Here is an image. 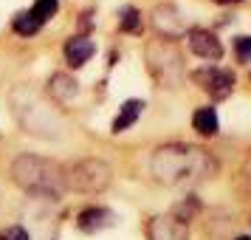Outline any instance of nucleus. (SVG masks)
Returning <instances> with one entry per match:
<instances>
[{
    "mask_svg": "<svg viewBox=\"0 0 251 240\" xmlns=\"http://www.w3.org/2000/svg\"><path fill=\"white\" fill-rule=\"evenodd\" d=\"M147 62L152 77L167 85V88H175L183 77V65H181V54L178 48L172 46V40H155L147 46Z\"/></svg>",
    "mask_w": 251,
    "mask_h": 240,
    "instance_id": "obj_3",
    "label": "nucleus"
},
{
    "mask_svg": "<svg viewBox=\"0 0 251 240\" xmlns=\"http://www.w3.org/2000/svg\"><path fill=\"white\" fill-rule=\"evenodd\" d=\"M217 3H240V0H217Z\"/></svg>",
    "mask_w": 251,
    "mask_h": 240,
    "instance_id": "obj_20",
    "label": "nucleus"
},
{
    "mask_svg": "<svg viewBox=\"0 0 251 240\" xmlns=\"http://www.w3.org/2000/svg\"><path fill=\"white\" fill-rule=\"evenodd\" d=\"M192 80L203 88L209 96L215 99H226L231 88H234V74L231 71H223V68H203V71H195Z\"/></svg>",
    "mask_w": 251,
    "mask_h": 240,
    "instance_id": "obj_5",
    "label": "nucleus"
},
{
    "mask_svg": "<svg viewBox=\"0 0 251 240\" xmlns=\"http://www.w3.org/2000/svg\"><path fill=\"white\" fill-rule=\"evenodd\" d=\"M57 9H59L57 0H37L34 9H31V14H34L40 23H46V20H51V17L57 14Z\"/></svg>",
    "mask_w": 251,
    "mask_h": 240,
    "instance_id": "obj_16",
    "label": "nucleus"
},
{
    "mask_svg": "<svg viewBox=\"0 0 251 240\" xmlns=\"http://www.w3.org/2000/svg\"><path fill=\"white\" fill-rule=\"evenodd\" d=\"M150 240H189V229L175 215H155L147 223Z\"/></svg>",
    "mask_w": 251,
    "mask_h": 240,
    "instance_id": "obj_6",
    "label": "nucleus"
},
{
    "mask_svg": "<svg viewBox=\"0 0 251 240\" xmlns=\"http://www.w3.org/2000/svg\"><path fill=\"white\" fill-rule=\"evenodd\" d=\"M192 125H195V130H198L201 136H215L217 130H220V125H217V113H215V107H201V110H195Z\"/></svg>",
    "mask_w": 251,
    "mask_h": 240,
    "instance_id": "obj_13",
    "label": "nucleus"
},
{
    "mask_svg": "<svg viewBox=\"0 0 251 240\" xmlns=\"http://www.w3.org/2000/svg\"><path fill=\"white\" fill-rule=\"evenodd\" d=\"M93 51H96V46H93L88 37H71L68 43H65V59H68V65H74V68H82L93 57Z\"/></svg>",
    "mask_w": 251,
    "mask_h": 240,
    "instance_id": "obj_10",
    "label": "nucleus"
},
{
    "mask_svg": "<svg viewBox=\"0 0 251 240\" xmlns=\"http://www.w3.org/2000/svg\"><path fill=\"white\" fill-rule=\"evenodd\" d=\"M152 26H155V31L164 40H178V37L186 34V26H183L181 14H178L175 6H158L152 12Z\"/></svg>",
    "mask_w": 251,
    "mask_h": 240,
    "instance_id": "obj_7",
    "label": "nucleus"
},
{
    "mask_svg": "<svg viewBox=\"0 0 251 240\" xmlns=\"http://www.w3.org/2000/svg\"><path fill=\"white\" fill-rule=\"evenodd\" d=\"M0 240H28V232L23 226H9V229H3Z\"/></svg>",
    "mask_w": 251,
    "mask_h": 240,
    "instance_id": "obj_18",
    "label": "nucleus"
},
{
    "mask_svg": "<svg viewBox=\"0 0 251 240\" xmlns=\"http://www.w3.org/2000/svg\"><path fill=\"white\" fill-rule=\"evenodd\" d=\"M12 178L14 184H20L23 189L37 195H51L59 198L65 189V175L54 161L40 159V156H17L12 164Z\"/></svg>",
    "mask_w": 251,
    "mask_h": 240,
    "instance_id": "obj_2",
    "label": "nucleus"
},
{
    "mask_svg": "<svg viewBox=\"0 0 251 240\" xmlns=\"http://www.w3.org/2000/svg\"><path fill=\"white\" fill-rule=\"evenodd\" d=\"M152 175L167 187H181L192 181H206L217 172L215 159L192 144H164L152 153Z\"/></svg>",
    "mask_w": 251,
    "mask_h": 240,
    "instance_id": "obj_1",
    "label": "nucleus"
},
{
    "mask_svg": "<svg viewBox=\"0 0 251 240\" xmlns=\"http://www.w3.org/2000/svg\"><path fill=\"white\" fill-rule=\"evenodd\" d=\"M40 20H37L31 12H20L17 17H14V31L17 34H23V37H31V34H37L40 31Z\"/></svg>",
    "mask_w": 251,
    "mask_h": 240,
    "instance_id": "obj_15",
    "label": "nucleus"
},
{
    "mask_svg": "<svg viewBox=\"0 0 251 240\" xmlns=\"http://www.w3.org/2000/svg\"><path fill=\"white\" fill-rule=\"evenodd\" d=\"M234 48H237V57L243 62H251V37H237L234 40Z\"/></svg>",
    "mask_w": 251,
    "mask_h": 240,
    "instance_id": "obj_17",
    "label": "nucleus"
},
{
    "mask_svg": "<svg viewBox=\"0 0 251 240\" xmlns=\"http://www.w3.org/2000/svg\"><path fill=\"white\" fill-rule=\"evenodd\" d=\"M110 223H113V212H110V209H102V206H88V209H82L79 217H76V226H79L82 232H88V235L102 232V229H107Z\"/></svg>",
    "mask_w": 251,
    "mask_h": 240,
    "instance_id": "obj_9",
    "label": "nucleus"
},
{
    "mask_svg": "<svg viewBox=\"0 0 251 240\" xmlns=\"http://www.w3.org/2000/svg\"><path fill=\"white\" fill-rule=\"evenodd\" d=\"M48 91H51V96H54V99H59V102H68V99H74V96H76V82L71 80L68 74H54V77H51V82H48Z\"/></svg>",
    "mask_w": 251,
    "mask_h": 240,
    "instance_id": "obj_12",
    "label": "nucleus"
},
{
    "mask_svg": "<svg viewBox=\"0 0 251 240\" xmlns=\"http://www.w3.org/2000/svg\"><path fill=\"white\" fill-rule=\"evenodd\" d=\"M186 37H189V48H192L201 59L217 62V59L223 57V46H220V40H217L212 31H206V28H192Z\"/></svg>",
    "mask_w": 251,
    "mask_h": 240,
    "instance_id": "obj_8",
    "label": "nucleus"
},
{
    "mask_svg": "<svg viewBox=\"0 0 251 240\" xmlns=\"http://www.w3.org/2000/svg\"><path fill=\"white\" fill-rule=\"evenodd\" d=\"M65 175V187L79 189V192H102L104 187L110 184V167L102 159H85L76 161Z\"/></svg>",
    "mask_w": 251,
    "mask_h": 240,
    "instance_id": "obj_4",
    "label": "nucleus"
},
{
    "mask_svg": "<svg viewBox=\"0 0 251 240\" xmlns=\"http://www.w3.org/2000/svg\"><path fill=\"white\" fill-rule=\"evenodd\" d=\"M141 110H144V102H141V99H127V102L119 107V116L113 119V133H125L127 127H133L136 119L141 116Z\"/></svg>",
    "mask_w": 251,
    "mask_h": 240,
    "instance_id": "obj_11",
    "label": "nucleus"
},
{
    "mask_svg": "<svg viewBox=\"0 0 251 240\" xmlns=\"http://www.w3.org/2000/svg\"><path fill=\"white\" fill-rule=\"evenodd\" d=\"M119 28L122 31H130V34H138L141 31V12L133 9V6H125L119 12Z\"/></svg>",
    "mask_w": 251,
    "mask_h": 240,
    "instance_id": "obj_14",
    "label": "nucleus"
},
{
    "mask_svg": "<svg viewBox=\"0 0 251 240\" xmlns=\"http://www.w3.org/2000/svg\"><path fill=\"white\" fill-rule=\"evenodd\" d=\"M234 240H251L249 235H240V238H234Z\"/></svg>",
    "mask_w": 251,
    "mask_h": 240,
    "instance_id": "obj_19",
    "label": "nucleus"
}]
</instances>
